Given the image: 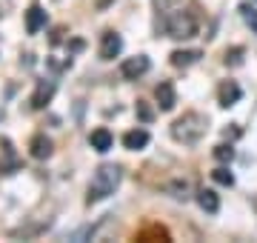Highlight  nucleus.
Here are the masks:
<instances>
[{
  "label": "nucleus",
  "instance_id": "4468645a",
  "mask_svg": "<svg viewBox=\"0 0 257 243\" xmlns=\"http://www.w3.org/2000/svg\"><path fill=\"white\" fill-rule=\"evenodd\" d=\"M172 66H177V69H183V66H192V63H197L200 60V52L197 49H177V52H172Z\"/></svg>",
  "mask_w": 257,
  "mask_h": 243
},
{
  "label": "nucleus",
  "instance_id": "1a4fd4ad",
  "mask_svg": "<svg viewBox=\"0 0 257 243\" xmlns=\"http://www.w3.org/2000/svg\"><path fill=\"white\" fill-rule=\"evenodd\" d=\"M155 97H157V106H160V112H172V109H175V103H177L175 86H172V83H160V86L155 89Z\"/></svg>",
  "mask_w": 257,
  "mask_h": 243
},
{
  "label": "nucleus",
  "instance_id": "aec40b11",
  "mask_svg": "<svg viewBox=\"0 0 257 243\" xmlns=\"http://www.w3.org/2000/svg\"><path fill=\"white\" fill-rule=\"evenodd\" d=\"M138 114H140V120H143V123H152V120H155V112L149 109L146 103H138Z\"/></svg>",
  "mask_w": 257,
  "mask_h": 243
},
{
  "label": "nucleus",
  "instance_id": "a211bd4d",
  "mask_svg": "<svg viewBox=\"0 0 257 243\" xmlns=\"http://www.w3.org/2000/svg\"><path fill=\"white\" fill-rule=\"evenodd\" d=\"M226 66H240L243 63V46H234V49H226Z\"/></svg>",
  "mask_w": 257,
  "mask_h": 243
},
{
  "label": "nucleus",
  "instance_id": "0eeeda50",
  "mask_svg": "<svg viewBox=\"0 0 257 243\" xmlns=\"http://www.w3.org/2000/svg\"><path fill=\"white\" fill-rule=\"evenodd\" d=\"M52 152H55V143L49 141L46 135H35L32 141H29V155L35 160H46L52 158Z\"/></svg>",
  "mask_w": 257,
  "mask_h": 243
},
{
  "label": "nucleus",
  "instance_id": "412c9836",
  "mask_svg": "<svg viewBox=\"0 0 257 243\" xmlns=\"http://www.w3.org/2000/svg\"><path fill=\"white\" fill-rule=\"evenodd\" d=\"M63 35H66V29H63V26H57L55 32H52V38H49V43H52V46H57V43L63 40Z\"/></svg>",
  "mask_w": 257,
  "mask_h": 243
},
{
  "label": "nucleus",
  "instance_id": "dca6fc26",
  "mask_svg": "<svg viewBox=\"0 0 257 243\" xmlns=\"http://www.w3.org/2000/svg\"><path fill=\"white\" fill-rule=\"evenodd\" d=\"M211 155L220 160V163H231V160H234V149H231V143H220V146H214Z\"/></svg>",
  "mask_w": 257,
  "mask_h": 243
},
{
  "label": "nucleus",
  "instance_id": "f257e3e1",
  "mask_svg": "<svg viewBox=\"0 0 257 243\" xmlns=\"http://www.w3.org/2000/svg\"><path fill=\"white\" fill-rule=\"evenodd\" d=\"M120 178H123V172L117 163L97 166L92 183H89V192H86V203H97V200H106L109 195H114V189L120 186Z\"/></svg>",
  "mask_w": 257,
  "mask_h": 243
},
{
  "label": "nucleus",
  "instance_id": "b1692460",
  "mask_svg": "<svg viewBox=\"0 0 257 243\" xmlns=\"http://www.w3.org/2000/svg\"><path fill=\"white\" fill-rule=\"evenodd\" d=\"M3 15H6V12H3V3H0V18H3Z\"/></svg>",
  "mask_w": 257,
  "mask_h": 243
},
{
  "label": "nucleus",
  "instance_id": "9d476101",
  "mask_svg": "<svg viewBox=\"0 0 257 243\" xmlns=\"http://www.w3.org/2000/svg\"><path fill=\"white\" fill-rule=\"evenodd\" d=\"M89 143H92L94 152H100V155H106V152L114 146V138H111L109 129H94L92 135H89Z\"/></svg>",
  "mask_w": 257,
  "mask_h": 243
},
{
  "label": "nucleus",
  "instance_id": "9b49d317",
  "mask_svg": "<svg viewBox=\"0 0 257 243\" xmlns=\"http://www.w3.org/2000/svg\"><path fill=\"white\" fill-rule=\"evenodd\" d=\"M123 146L128 152H138V149H146L149 146V132L146 129H132L123 135Z\"/></svg>",
  "mask_w": 257,
  "mask_h": 243
},
{
  "label": "nucleus",
  "instance_id": "39448f33",
  "mask_svg": "<svg viewBox=\"0 0 257 243\" xmlns=\"http://www.w3.org/2000/svg\"><path fill=\"white\" fill-rule=\"evenodd\" d=\"M123 52V38H120L117 32H103L100 38V49H97V55H100V60H114V57Z\"/></svg>",
  "mask_w": 257,
  "mask_h": 243
},
{
  "label": "nucleus",
  "instance_id": "20e7f679",
  "mask_svg": "<svg viewBox=\"0 0 257 243\" xmlns=\"http://www.w3.org/2000/svg\"><path fill=\"white\" fill-rule=\"evenodd\" d=\"M149 57L146 55H135V57H126L123 63H120V75L126 77V80H138L149 72Z\"/></svg>",
  "mask_w": 257,
  "mask_h": 243
},
{
  "label": "nucleus",
  "instance_id": "4be33fe9",
  "mask_svg": "<svg viewBox=\"0 0 257 243\" xmlns=\"http://www.w3.org/2000/svg\"><path fill=\"white\" fill-rule=\"evenodd\" d=\"M83 46H86V43H83V40H72V46H69V52H80Z\"/></svg>",
  "mask_w": 257,
  "mask_h": 243
},
{
  "label": "nucleus",
  "instance_id": "423d86ee",
  "mask_svg": "<svg viewBox=\"0 0 257 243\" xmlns=\"http://www.w3.org/2000/svg\"><path fill=\"white\" fill-rule=\"evenodd\" d=\"M55 97V80H37L35 92H32V109H43L46 103H52Z\"/></svg>",
  "mask_w": 257,
  "mask_h": 243
},
{
  "label": "nucleus",
  "instance_id": "6ab92c4d",
  "mask_svg": "<svg viewBox=\"0 0 257 243\" xmlns=\"http://www.w3.org/2000/svg\"><path fill=\"white\" fill-rule=\"evenodd\" d=\"M169 192H172V197H177V200H186V197H189V183H172Z\"/></svg>",
  "mask_w": 257,
  "mask_h": 243
},
{
  "label": "nucleus",
  "instance_id": "ddd939ff",
  "mask_svg": "<svg viewBox=\"0 0 257 243\" xmlns=\"http://www.w3.org/2000/svg\"><path fill=\"white\" fill-rule=\"evenodd\" d=\"M197 203H200V209L209 212V215H217V212H220V197L214 195V189H200V192H197Z\"/></svg>",
  "mask_w": 257,
  "mask_h": 243
},
{
  "label": "nucleus",
  "instance_id": "f8f14e48",
  "mask_svg": "<svg viewBox=\"0 0 257 243\" xmlns=\"http://www.w3.org/2000/svg\"><path fill=\"white\" fill-rule=\"evenodd\" d=\"M43 26H46V9L43 6H32L26 12V32L29 35H37Z\"/></svg>",
  "mask_w": 257,
  "mask_h": 243
},
{
  "label": "nucleus",
  "instance_id": "5701e85b",
  "mask_svg": "<svg viewBox=\"0 0 257 243\" xmlns=\"http://www.w3.org/2000/svg\"><path fill=\"white\" fill-rule=\"evenodd\" d=\"M109 3H114V0H97V9L103 12V9H106V6H109Z\"/></svg>",
  "mask_w": 257,
  "mask_h": 243
},
{
  "label": "nucleus",
  "instance_id": "f03ea898",
  "mask_svg": "<svg viewBox=\"0 0 257 243\" xmlns=\"http://www.w3.org/2000/svg\"><path fill=\"white\" fill-rule=\"evenodd\" d=\"M209 132V117L200 112H186L183 117H177L172 123V138L183 146H194L203 141V135Z\"/></svg>",
  "mask_w": 257,
  "mask_h": 243
},
{
  "label": "nucleus",
  "instance_id": "2eb2a0df",
  "mask_svg": "<svg viewBox=\"0 0 257 243\" xmlns=\"http://www.w3.org/2000/svg\"><path fill=\"white\" fill-rule=\"evenodd\" d=\"M211 178H214V183H220V186H234V175L226 166H217L211 172Z\"/></svg>",
  "mask_w": 257,
  "mask_h": 243
},
{
  "label": "nucleus",
  "instance_id": "393cba45",
  "mask_svg": "<svg viewBox=\"0 0 257 243\" xmlns=\"http://www.w3.org/2000/svg\"><path fill=\"white\" fill-rule=\"evenodd\" d=\"M0 117H3V106H0Z\"/></svg>",
  "mask_w": 257,
  "mask_h": 243
},
{
  "label": "nucleus",
  "instance_id": "7ed1b4c3",
  "mask_svg": "<svg viewBox=\"0 0 257 243\" xmlns=\"http://www.w3.org/2000/svg\"><path fill=\"white\" fill-rule=\"evenodd\" d=\"M166 35L175 40H189L197 35V18H194L192 12H169L166 15Z\"/></svg>",
  "mask_w": 257,
  "mask_h": 243
},
{
  "label": "nucleus",
  "instance_id": "6e6552de",
  "mask_svg": "<svg viewBox=\"0 0 257 243\" xmlns=\"http://www.w3.org/2000/svg\"><path fill=\"white\" fill-rule=\"evenodd\" d=\"M240 86L234 83V80H223L220 86H217V103H220L223 109H229V106H234V103L240 100Z\"/></svg>",
  "mask_w": 257,
  "mask_h": 243
},
{
  "label": "nucleus",
  "instance_id": "f3484780",
  "mask_svg": "<svg viewBox=\"0 0 257 243\" xmlns=\"http://www.w3.org/2000/svg\"><path fill=\"white\" fill-rule=\"evenodd\" d=\"M240 15H243V20H246L248 26H251V32L257 35V9H254V6H248V3H240Z\"/></svg>",
  "mask_w": 257,
  "mask_h": 243
}]
</instances>
